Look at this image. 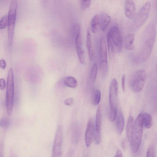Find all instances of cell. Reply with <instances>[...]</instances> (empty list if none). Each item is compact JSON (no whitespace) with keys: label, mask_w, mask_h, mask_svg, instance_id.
<instances>
[{"label":"cell","mask_w":157,"mask_h":157,"mask_svg":"<svg viewBox=\"0 0 157 157\" xmlns=\"http://www.w3.org/2000/svg\"><path fill=\"white\" fill-rule=\"evenodd\" d=\"M156 34L155 24L148 25L144 29L143 33L142 47L139 55V61L144 62L149 57L154 44Z\"/></svg>","instance_id":"obj_1"},{"label":"cell","mask_w":157,"mask_h":157,"mask_svg":"<svg viewBox=\"0 0 157 157\" xmlns=\"http://www.w3.org/2000/svg\"><path fill=\"white\" fill-rule=\"evenodd\" d=\"M143 126L142 114L141 113L134 121L132 139L130 143L133 153L136 152L139 148L142 137Z\"/></svg>","instance_id":"obj_2"},{"label":"cell","mask_w":157,"mask_h":157,"mask_svg":"<svg viewBox=\"0 0 157 157\" xmlns=\"http://www.w3.org/2000/svg\"><path fill=\"white\" fill-rule=\"evenodd\" d=\"M14 85L13 68H10L8 71L6 92V105L7 112L9 115L12 113L13 105Z\"/></svg>","instance_id":"obj_3"},{"label":"cell","mask_w":157,"mask_h":157,"mask_svg":"<svg viewBox=\"0 0 157 157\" xmlns=\"http://www.w3.org/2000/svg\"><path fill=\"white\" fill-rule=\"evenodd\" d=\"M17 8L16 1L13 0L11 3L7 15L8 39L10 46L12 45L13 41L16 19Z\"/></svg>","instance_id":"obj_4"},{"label":"cell","mask_w":157,"mask_h":157,"mask_svg":"<svg viewBox=\"0 0 157 157\" xmlns=\"http://www.w3.org/2000/svg\"><path fill=\"white\" fill-rule=\"evenodd\" d=\"M146 71L143 70L136 71L133 75L130 82V87L134 92L141 91L143 88L147 79Z\"/></svg>","instance_id":"obj_5"},{"label":"cell","mask_w":157,"mask_h":157,"mask_svg":"<svg viewBox=\"0 0 157 157\" xmlns=\"http://www.w3.org/2000/svg\"><path fill=\"white\" fill-rule=\"evenodd\" d=\"M107 35L110 39L116 52H121L123 45V40L119 28L116 26L112 27Z\"/></svg>","instance_id":"obj_6"},{"label":"cell","mask_w":157,"mask_h":157,"mask_svg":"<svg viewBox=\"0 0 157 157\" xmlns=\"http://www.w3.org/2000/svg\"><path fill=\"white\" fill-rule=\"evenodd\" d=\"M151 6V2H147L144 4L136 15L134 23L136 28L141 27L147 20Z\"/></svg>","instance_id":"obj_7"},{"label":"cell","mask_w":157,"mask_h":157,"mask_svg":"<svg viewBox=\"0 0 157 157\" xmlns=\"http://www.w3.org/2000/svg\"><path fill=\"white\" fill-rule=\"evenodd\" d=\"M63 130L61 125H58L56 132L52 151V157H59L62 153Z\"/></svg>","instance_id":"obj_8"},{"label":"cell","mask_w":157,"mask_h":157,"mask_svg":"<svg viewBox=\"0 0 157 157\" xmlns=\"http://www.w3.org/2000/svg\"><path fill=\"white\" fill-rule=\"evenodd\" d=\"M99 60L102 70L106 72L107 67V54L106 44L104 36L101 38L99 47Z\"/></svg>","instance_id":"obj_9"},{"label":"cell","mask_w":157,"mask_h":157,"mask_svg":"<svg viewBox=\"0 0 157 157\" xmlns=\"http://www.w3.org/2000/svg\"><path fill=\"white\" fill-rule=\"evenodd\" d=\"M118 94V85L115 78L111 82L109 90V101L111 109H117V97Z\"/></svg>","instance_id":"obj_10"},{"label":"cell","mask_w":157,"mask_h":157,"mask_svg":"<svg viewBox=\"0 0 157 157\" xmlns=\"http://www.w3.org/2000/svg\"><path fill=\"white\" fill-rule=\"evenodd\" d=\"M75 46L79 60L82 64H84L85 63V58L80 31L76 35Z\"/></svg>","instance_id":"obj_11"},{"label":"cell","mask_w":157,"mask_h":157,"mask_svg":"<svg viewBox=\"0 0 157 157\" xmlns=\"http://www.w3.org/2000/svg\"><path fill=\"white\" fill-rule=\"evenodd\" d=\"M95 128V126L93 120L90 119L87 123L85 134V141L87 147H89L92 141Z\"/></svg>","instance_id":"obj_12"},{"label":"cell","mask_w":157,"mask_h":157,"mask_svg":"<svg viewBox=\"0 0 157 157\" xmlns=\"http://www.w3.org/2000/svg\"><path fill=\"white\" fill-rule=\"evenodd\" d=\"M136 8L133 0H126L124 12L126 16L130 19H132L135 14Z\"/></svg>","instance_id":"obj_13"},{"label":"cell","mask_w":157,"mask_h":157,"mask_svg":"<svg viewBox=\"0 0 157 157\" xmlns=\"http://www.w3.org/2000/svg\"><path fill=\"white\" fill-rule=\"evenodd\" d=\"M86 45L90 61H92L94 59V51L91 40V31L88 28L87 31Z\"/></svg>","instance_id":"obj_14"},{"label":"cell","mask_w":157,"mask_h":157,"mask_svg":"<svg viewBox=\"0 0 157 157\" xmlns=\"http://www.w3.org/2000/svg\"><path fill=\"white\" fill-rule=\"evenodd\" d=\"M99 16L100 27L102 31H105L110 23V17L106 13L102 14Z\"/></svg>","instance_id":"obj_15"},{"label":"cell","mask_w":157,"mask_h":157,"mask_svg":"<svg viewBox=\"0 0 157 157\" xmlns=\"http://www.w3.org/2000/svg\"><path fill=\"white\" fill-rule=\"evenodd\" d=\"M124 118L121 111L119 110L117 114L116 124L117 132L121 134L123 130L124 127Z\"/></svg>","instance_id":"obj_16"},{"label":"cell","mask_w":157,"mask_h":157,"mask_svg":"<svg viewBox=\"0 0 157 157\" xmlns=\"http://www.w3.org/2000/svg\"><path fill=\"white\" fill-rule=\"evenodd\" d=\"M134 124V120L132 116H130L128 118L126 125V135L128 140L130 143L132 137Z\"/></svg>","instance_id":"obj_17"},{"label":"cell","mask_w":157,"mask_h":157,"mask_svg":"<svg viewBox=\"0 0 157 157\" xmlns=\"http://www.w3.org/2000/svg\"><path fill=\"white\" fill-rule=\"evenodd\" d=\"M135 35L134 34L127 35L124 39V46L125 48L128 50H132L134 48Z\"/></svg>","instance_id":"obj_18"},{"label":"cell","mask_w":157,"mask_h":157,"mask_svg":"<svg viewBox=\"0 0 157 157\" xmlns=\"http://www.w3.org/2000/svg\"><path fill=\"white\" fill-rule=\"evenodd\" d=\"M99 27V16L96 15L91 20L90 29L93 33H95L97 32Z\"/></svg>","instance_id":"obj_19"},{"label":"cell","mask_w":157,"mask_h":157,"mask_svg":"<svg viewBox=\"0 0 157 157\" xmlns=\"http://www.w3.org/2000/svg\"><path fill=\"white\" fill-rule=\"evenodd\" d=\"M63 83L66 86L72 88H75L78 85L76 79L71 76L66 77L64 79Z\"/></svg>","instance_id":"obj_20"},{"label":"cell","mask_w":157,"mask_h":157,"mask_svg":"<svg viewBox=\"0 0 157 157\" xmlns=\"http://www.w3.org/2000/svg\"><path fill=\"white\" fill-rule=\"evenodd\" d=\"M101 111L100 106L97 109L96 117L95 127L97 132L100 133L101 119Z\"/></svg>","instance_id":"obj_21"},{"label":"cell","mask_w":157,"mask_h":157,"mask_svg":"<svg viewBox=\"0 0 157 157\" xmlns=\"http://www.w3.org/2000/svg\"><path fill=\"white\" fill-rule=\"evenodd\" d=\"M143 126L146 128H150L151 125V118L148 113L144 112L142 113Z\"/></svg>","instance_id":"obj_22"},{"label":"cell","mask_w":157,"mask_h":157,"mask_svg":"<svg viewBox=\"0 0 157 157\" xmlns=\"http://www.w3.org/2000/svg\"><path fill=\"white\" fill-rule=\"evenodd\" d=\"M98 68L96 63L93 64L90 70L89 80L91 83L94 84L96 81L97 74Z\"/></svg>","instance_id":"obj_23"},{"label":"cell","mask_w":157,"mask_h":157,"mask_svg":"<svg viewBox=\"0 0 157 157\" xmlns=\"http://www.w3.org/2000/svg\"><path fill=\"white\" fill-rule=\"evenodd\" d=\"M101 98V94L100 91L98 90H94L92 97V104L94 105H98L100 101Z\"/></svg>","instance_id":"obj_24"},{"label":"cell","mask_w":157,"mask_h":157,"mask_svg":"<svg viewBox=\"0 0 157 157\" xmlns=\"http://www.w3.org/2000/svg\"><path fill=\"white\" fill-rule=\"evenodd\" d=\"M106 40L108 53L109 57L111 59L112 58L114 55L115 49L112 41L109 37L107 35L106 36Z\"/></svg>","instance_id":"obj_25"},{"label":"cell","mask_w":157,"mask_h":157,"mask_svg":"<svg viewBox=\"0 0 157 157\" xmlns=\"http://www.w3.org/2000/svg\"><path fill=\"white\" fill-rule=\"evenodd\" d=\"M81 7L83 10L87 9L90 6L91 0H79Z\"/></svg>","instance_id":"obj_26"},{"label":"cell","mask_w":157,"mask_h":157,"mask_svg":"<svg viewBox=\"0 0 157 157\" xmlns=\"http://www.w3.org/2000/svg\"><path fill=\"white\" fill-rule=\"evenodd\" d=\"M8 24L7 15H4L0 21V29H2L5 28Z\"/></svg>","instance_id":"obj_27"},{"label":"cell","mask_w":157,"mask_h":157,"mask_svg":"<svg viewBox=\"0 0 157 157\" xmlns=\"http://www.w3.org/2000/svg\"><path fill=\"white\" fill-rule=\"evenodd\" d=\"M117 109L110 110L109 114V119L111 121H113L115 120L117 115Z\"/></svg>","instance_id":"obj_28"},{"label":"cell","mask_w":157,"mask_h":157,"mask_svg":"<svg viewBox=\"0 0 157 157\" xmlns=\"http://www.w3.org/2000/svg\"><path fill=\"white\" fill-rule=\"evenodd\" d=\"M10 124V121L9 119L6 118H3L0 120V126L5 127H7Z\"/></svg>","instance_id":"obj_29"},{"label":"cell","mask_w":157,"mask_h":157,"mask_svg":"<svg viewBox=\"0 0 157 157\" xmlns=\"http://www.w3.org/2000/svg\"><path fill=\"white\" fill-rule=\"evenodd\" d=\"M155 150L154 147H151L148 149L147 153V157H155Z\"/></svg>","instance_id":"obj_30"},{"label":"cell","mask_w":157,"mask_h":157,"mask_svg":"<svg viewBox=\"0 0 157 157\" xmlns=\"http://www.w3.org/2000/svg\"><path fill=\"white\" fill-rule=\"evenodd\" d=\"M74 102V99L73 98H70L64 101L65 105H71Z\"/></svg>","instance_id":"obj_31"},{"label":"cell","mask_w":157,"mask_h":157,"mask_svg":"<svg viewBox=\"0 0 157 157\" xmlns=\"http://www.w3.org/2000/svg\"><path fill=\"white\" fill-rule=\"evenodd\" d=\"M125 75H123L121 78V86L122 90L124 92L125 91Z\"/></svg>","instance_id":"obj_32"},{"label":"cell","mask_w":157,"mask_h":157,"mask_svg":"<svg viewBox=\"0 0 157 157\" xmlns=\"http://www.w3.org/2000/svg\"><path fill=\"white\" fill-rule=\"evenodd\" d=\"M6 87V83L5 80L3 78L0 79V89L1 90H3Z\"/></svg>","instance_id":"obj_33"},{"label":"cell","mask_w":157,"mask_h":157,"mask_svg":"<svg viewBox=\"0 0 157 157\" xmlns=\"http://www.w3.org/2000/svg\"><path fill=\"white\" fill-rule=\"evenodd\" d=\"M6 66V63L5 61L3 59L0 60V67L2 69H4Z\"/></svg>","instance_id":"obj_34"},{"label":"cell","mask_w":157,"mask_h":157,"mask_svg":"<svg viewBox=\"0 0 157 157\" xmlns=\"http://www.w3.org/2000/svg\"><path fill=\"white\" fill-rule=\"evenodd\" d=\"M42 7H45L47 6L48 0H40Z\"/></svg>","instance_id":"obj_35"},{"label":"cell","mask_w":157,"mask_h":157,"mask_svg":"<svg viewBox=\"0 0 157 157\" xmlns=\"http://www.w3.org/2000/svg\"><path fill=\"white\" fill-rule=\"evenodd\" d=\"M115 157H122V154L121 150L118 149L117 151Z\"/></svg>","instance_id":"obj_36"},{"label":"cell","mask_w":157,"mask_h":157,"mask_svg":"<svg viewBox=\"0 0 157 157\" xmlns=\"http://www.w3.org/2000/svg\"><path fill=\"white\" fill-rule=\"evenodd\" d=\"M122 146L124 149H125L126 147V143L125 141L124 140L122 143Z\"/></svg>","instance_id":"obj_37"}]
</instances>
